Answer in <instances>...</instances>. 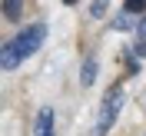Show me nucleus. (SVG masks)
I'll use <instances>...</instances> for the list:
<instances>
[{"label":"nucleus","mask_w":146,"mask_h":136,"mask_svg":"<svg viewBox=\"0 0 146 136\" xmlns=\"http://www.w3.org/2000/svg\"><path fill=\"white\" fill-rule=\"evenodd\" d=\"M123 103H126L123 90H119V86H110L106 96H103V103H100V113H96V123H93L90 136H106L110 126L116 123V116H119V109H123Z\"/></svg>","instance_id":"nucleus-1"},{"label":"nucleus","mask_w":146,"mask_h":136,"mask_svg":"<svg viewBox=\"0 0 146 136\" xmlns=\"http://www.w3.org/2000/svg\"><path fill=\"white\" fill-rule=\"evenodd\" d=\"M43 40H46V27H43V23H30V27H23L17 33L13 43H17V50L23 53V60H27V56H33L36 50L43 46Z\"/></svg>","instance_id":"nucleus-2"},{"label":"nucleus","mask_w":146,"mask_h":136,"mask_svg":"<svg viewBox=\"0 0 146 136\" xmlns=\"http://www.w3.org/2000/svg\"><path fill=\"white\" fill-rule=\"evenodd\" d=\"M53 133H56V116L50 106H43L33 119V136H53Z\"/></svg>","instance_id":"nucleus-3"},{"label":"nucleus","mask_w":146,"mask_h":136,"mask_svg":"<svg viewBox=\"0 0 146 136\" xmlns=\"http://www.w3.org/2000/svg\"><path fill=\"white\" fill-rule=\"evenodd\" d=\"M20 60H23V53L17 50V43H13V40L3 43V50H0V63H3V70H17Z\"/></svg>","instance_id":"nucleus-4"},{"label":"nucleus","mask_w":146,"mask_h":136,"mask_svg":"<svg viewBox=\"0 0 146 136\" xmlns=\"http://www.w3.org/2000/svg\"><path fill=\"white\" fill-rule=\"evenodd\" d=\"M93 80H96V56H86L80 70V86H93Z\"/></svg>","instance_id":"nucleus-5"},{"label":"nucleus","mask_w":146,"mask_h":136,"mask_svg":"<svg viewBox=\"0 0 146 136\" xmlns=\"http://www.w3.org/2000/svg\"><path fill=\"white\" fill-rule=\"evenodd\" d=\"M20 13H23V0H3V17H7L10 23H17Z\"/></svg>","instance_id":"nucleus-6"},{"label":"nucleus","mask_w":146,"mask_h":136,"mask_svg":"<svg viewBox=\"0 0 146 136\" xmlns=\"http://www.w3.org/2000/svg\"><path fill=\"white\" fill-rule=\"evenodd\" d=\"M136 53L146 56V13L139 17V23H136Z\"/></svg>","instance_id":"nucleus-7"},{"label":"nucleus","mask_w":146,"mask_h":136,"mask_svg":"<svg viewBox=\"0 0 146 136\" xmlns=\"http://www.w3.org/2000/svg\"><path fill=\"white\" fill-rule=\"evenodd\" d=\"M123 10L133 13V17H143L146 13V0H123Z\"/></svg>","instance_id":"nucleus-8"},{"label":"nucleus","mask_w":146,"mask_h":136,"mask_svg":"<svg viewBox=\"0 0 146 136\" xmlns=\"http://www.w3.org/2000/svg\"><path fill=\"white\" fill-rule=\"evenodd\" d=\"M106 10H110V0H93V3H90V17L93 20H103Z\"/></svg>","instance_id":"nucleus-9"},{"label":"nucleus","mask_w":146,"mask_h":136,"mask_svg":"<svg viewBox=\"0 0 146 136\" xmlns=\"http://www.w3.org/2000/svg\"><path fill=\"white\" fill-rule=\"evenodd\" d=\"M113 27H116V30H129V27H133V13H126V10H123V13L113 20Z\"/></svg>","instance_id":"nucleus-10"},{"label":"nucleus","mask_w":146,"mask_h":136,"mask_svg":"<svg viewBox=\"0 0 146 136\" xmlns=\"http://www.w3.org/2000/svg\"><path fill=\"white\" fill-rule=\"evenodd\" d=\"M123 60H126V70L129 73H139V63L133 60V53H123Z\"/></svg>","instance_id":"nucleus-11"},{"label":"nucleus","mask_w":146,"mask_h":136,"mask_svg":"<svg viewBox=\"0 0 146 136\" xmlns=\"http://www.w3.org/2000/svg\"><path fill=\"white\" fill-rule=\"evenodd\" d=\"M63 3H66V7H73V3H76V0H63Z\"/></svg>","instance_id":"nucleus-12"}]
</instances>
